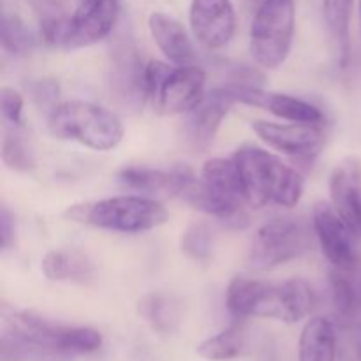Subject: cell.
<instances>
[{
    "mask_svg": "<svg viewBox=\"0 0 361 361\" xmlns=\"http://www.w3.org/2000/svg\"><path fill=\"white\" fill-rule=\"evenodd\" d=\"M41 270L53 282H85L94 275V263L78 250H49L41 259Z\"/></svg>",
    "mask_w": 361,
    "mask_h": 361,
    "instance_id": "20",
    "label": "cell"
},
{
    "mask_svg": "<svg viewBox=\"0 0 361 361\" xmlns=\"http://www.w3.org/2000/svg\"><path fill=\"white\" fill-rule=\"evenodd\" d=\"M337 360L335 326L326 317H312L303 326L298 342V361Z\"/></svg>",
    "mask_w": 361,
    "mask_h": 361,
    "instance_id": "19",
    "label": "cell"
},
{
    "mask_svg": "<svg viewBox=\"0 0 361 361\" xmlns=\"http://www.w3.org/2000/svg\"><path fill=\"white\" fill-rule=\"evenodd\" d=\"M49 133L97 152H108L123 140V123L102 106L88 101H66L48 115Z\"/></svg>",
    "mask_w": 361,
    "mask_h": 361,
    "instance_id": "5",
    "label": "cell"
},
{
    "mask_svg": "<svg viewBox=\"0 0 361 361\" xmlns=\"http://www.w3.org/2000/svg\"><path fill=\"white\" fill-rule=\"evenodd\" d=\"M360 28H361V0H360Z\"/></svg>",
    "mask_w": 361,
    "mask_h": 361,
    "instance_id": "36",
    "label": "cell"
},
{
    "mask_svg": "<svg viewBox=\"0 0 361 361\" xmlns=\"http://www.w3.org/2000/svg\"><path fill=\"white\" fill-rule=\"evenodd\" d=\"M229 312L235 317L298 323L314 307V291L303 279L277 282L235 277L226 295Z\"/></svg>",
    "mask_w": 361,
    "mask_h": 361,
    "instance_id": "1",
    "label": "cell"
},
{
    "mask_svg": "<svg viewBox=\"0 0 361 361\" xmlns=\"http://www.w3.org/2000/svg\"><path fill=\"white\" fill-rule=\"evenodd\" d=\"M14 217L6 207L0 210V236H2V250H7L14 242Z\"/></svg>",
    "mask_w": 361,
    "mask_h": 361,
    "instance_id": "33",
    "label": "cell"
},
{
    "mask_svg": "<svg viewBox=\"0 0 361 361\" xmlns=\"http://www.w3.org/2000/svg\"><path fill=\"white\" fill-rule=\"evenodd\" d=\"M242 2H243V7H245L249 13L254 14L261 6H263L264 0H242Z\"/></svg>",
    "mask_w": 361,
    "mask_h": 361,
    "instance_id": "34",
    "label": "cell"
},
{
    "mask_svg": "<svg viewBox=\"0 0 361 361\" xmlns=\"http://www.w3.org/2000/svg\"><path fill=\"white\" fill-rule=\"evenodd\" d=\"M2 46L11 55H27L34 46V37L23 21L7 13L2 18Z\"/></svg>",
    "mask_w": 361,
    "mask_h": 361,
    "instance_id": "29",
    "label": "cell"
},
{
    "mask_svg": "<svg viewBox=\"0 0 361 361\" xmlns=\"http://www.w3.org/2000/svg\"><path fill=\"white\" fill-rule=\"evenodd\" d=\"M252 130L264 145L298 161H312L326 140L321 126L316 123H275L256 120L252 122Z\"/></svg>",
    "mask_w": 361,
    "mask_h": 361,
    "instance_id": "10",
    "label": "cell"
},
{
    "mask_svg": "<svg viewBox=\"0 0 361 361\" xmlns=\"http://www.w3.org/2000/svg\"><path fill=\"white\" fill-rule=\"evenodd\" d=\"M173 67L161 60H150L143 69V97L147 101L154 102L159 90L162 88L164 81L171 74Z\"/></svg>",
    "mask_w": 361,
    "mask_h": 361,
    "instance_id": "30",
    "label": "cell"
},
{
    "mask_svg": "<svg viewBox=\"0 0 361 361\" xmlns=\"http://www.w3.org/2000/svg\"><path fill=\"white\" fill-rule=\"evenodd\" d=\"M118 0H80L69 18L66 49L88 48L108 37L118 20Z\"/></svg>",
    "mask_w": 361,
    "mask_h": 361,
    "instance_id": "11",
    "label": "cell"
},
{
    "mask_svg": "<svg viewBox=\"0 0 361 361\" xmlns=\"http://www.w3.org/2000/svg\"><path fill=\"white\" fill-rule=\"evenodd\" d=\"M192 35L208 49H221L231 42L236 13L231 0H192L189 9Z\"/></svg>",
    "mask_w": 361,
    "mask_h": 361,
    "instance_id": "13",
    "label": "cell"
},
{
    "mask_svg": "<svg viewBox=\"0 0 361 361\" xmlns=\"http://www.w3.org/2000/svg\"><path fill=\"white\" fill-rule=\"evenodd\" d=\"M310 249V233L300 219L279 217L261 226L254 235L247 263L268 271L303 256Z\"/></svg>",
    "mask_w": 361,
    "mask_h": 361,
    "instance_id": "7",
    "label": "cell"
},
{
    "mask_svg": "<svg viewBox=\"0 0 361 361\" xmlns=\"http://www.w3.org/2000/svg\"><path fill=\"white\" fill-rule=\"evenodd\" d=\"M113 87L122 97H140L143 94V69L133 46H122L113 62Z\"/></svg>",
    "mask_w": 361,
    "mask_h": 361,
    "instance_id": "24",
    "label": "cell"
},
{
    "mask_svg": "<svg viewBox=\"0 0 361 361\" xmlns=\"http://www.w3.org/2000/svg\"><path fill=\"white\" fill-rule=\"evenodd\" d=\"M32 97L37 102L39 108L48 109V115L59 106V85L53 80H41L35 81L30 88Z\"/></svg>",
    "mask_w": 361,
    "mask_h": 361,
    "instance_id": "32",
    "label": "cell"
},
{
    "mask_svg": "<svg viewBox=\"0 0 361 361\" xmlns=\"http://www.w3.org/2000/svg\"><path fill=\"white\" fill-rule=\"evenodd\" d=\"M120 185L130 190L145 194L148 197L154 196H180L190 180L194 178L189 168H150V166H129L120 169L118 175Z\"/></svg>",
    "mask_w": 361,
    "mask_h": 361,
    "instance_id": "16",
    "label": "cell"
},
{
    "mask_svg": "<svg viewBox=\"0 0 361 361\" xmlns=\"http://www.w3.org/2000/svg\"><path fill=\"white\" fill-rule=\"evenodd\" d=\"M204 85L207 74L201 67L194 63L173 67L152 106L162 116L185 115L203 102Z\"/></svg>",
    "mask_w": 361,
    "mask_h": 361,
    "instance_id": "12",
    "label": "cell"
},
{
    "mask_svg": "<svg viewBox=\"0 0 361 361\" xmlns=\"http://www.w3.org/2000/svg\"><path fill=\"white\" fill-rule=\"evenodd\" d=\"M23 95L18 90L9 87H4L0 90V108H2V116L7 123L16 129L23 126Z\"/></svg>",
    "mask_w": 361,
    "mask_h": 361,
    "instance_id": "31",
    "label": "cell"
},
{
    "mask_svg": "<svg viewBox=\"0 0 361 361\" xmlns=\"http://www.w3.org/2000/svg\"><path fill=\"white\" fill-rule=\"evenodd\" d=\"M355 0H323V18L337 51L338 66L345 67L351 56V18Z\"/></svg>",
    "mask_w": 361,
    "mask_h": 361,
    "instance_id": "21",
    "label": "cell"
},
{
    "mask_svg": "<svg viewBox=\"0 0 361 361\" xmlns=\"http://www.w3.org/2000/svg\"><path fill=\"white\" fill-rule=\"evenodd\" d=\"M331 298L337 314L345 319L356 316L361 305V288H356L348 277V271L335 270L330 275Z\"/></svg>",
    "mask_w": 361,
    "mask_h": 361,
    "instance_id": "26",
    "label": "cell"
},
{
    "mask_svg": "<svg viewBox=\"0 0 361 361\" xmlns=\"http://www.w3.org/2000/svg\"><path fill=\"white\" fill-rule=\"evenodd\" d=\"M312 228L316 238L326 259L334 264L335 270L355 271L358 264V252H356L355 240L358 236L353 233L344 222V219L337 214L331 203L319 201L312 208Z\"/></svg>",
    "mask_w": 361,
    "mask_h": 361,
    "instance_id": "9",
    "label": "cell"
},
{
    "mask_svg": "<svg viewBox=\"0 0 361 361\" xmlns=\"http://www.w3.org/2000/svg\"><path fill=\"white\" fill-rule=\"evenodd\" d=\"M180 196L190 207L210 215V217L217 219L219 222H222L228 228L242 229L245 226H249V215L243 210V204L245 203L219 192L217 189L208 185L203 178H196L194 176Z\"/></svg>",
    "mask_w": 361,
    "mask_h": 361,
    "instance_id": "17",
    "label": "cell"
},
{
    "mask_svg": "<svg viewBox=\"0 0 361 361\" xmlns=\"http://www.w3.org/2000/svg\"><path fill=\"white\" fill-rule=\"evenodd\" d=\"M148 30L157 48L164 53L169 62L176 66H189L194 62L196 51L192 41L185 27L176 18L155 11L148 18Z\"/></svg>",
    "mask_w": 361,
    "mask_h": 361,
    "instance_id": "18",
    "label": "cell"
},
{
    "mask_svg": "<svg viewBox=\"0 0 361 361\" xmlns=\"http://www.w3.org/2000/svg\"><path fill=\"white\" fill-rule=\"evenodd\" d=\"M67 221L116 233H145L166 224L168 210L155 197L115 196L78 203L63 212Z\"/></svg>",
    "mask_w": 361,
    "mask_h": 361,
    "instance_id": "4",
    "label": "cell"
},
{
    "mask_svg": "<svg viewBox=\"0 0 361 361\" xmlns=\"http://www.w3.org/2000/svg\"><path fill=\"white\" fill-rule=\"evenodd\" d=\"M353 338H355L356 353H358V356L361 358V323L355 326V335H353Z\"/></svg>",
    "mask_w": 361,
    "mask_h": 361,
    "instance_id": "35",
    "label": "cell"
},
{
    "mask_svg": "<svg viewBox=\"0 0 361 361\" xmlns=\"http://www.w3.org/2000/svg\"><path fill=\"white\" fill-rule=\"evenodd\" d=\"M214 231L204 222H192L185 228L180 238V249L194 261H208L214 254Z\"/></svg>",
    "mask_w": 361,
    "mask_h": 361,
    "instance_id": "27",
    "label": "cell"
},
{
    "mask_svg": "<svg viewBox=\"0 0 361 361\" xmlns=\"http://www.w3.org/2000/svg\"><path fill=\"white\" fill-rule=\"evenodd\" d=\"M137 312L161 335H171L180 324V303L173 296L150 293L137 303Z\"/></svg>",
    "mask_w": 361,
    "mask_h": 361,
    "instance_id": "22",
    "label": "cell"
},
{
    "mask_svg": "<svg viewBox=\"0 0 361 361\" xmlns=\"http://www.w3.org/2000/svg\"><path fill=\"white\" fill-rule=\"evenodd\" d=\"M221 88L226 95L240 104L254 106V108L267 109L271 115L284 118L288 122L295 123H316L321 126L324 120L323 113L312 102H307L303 99L295 97V95L279 94V92H267L256 85L249 83H236L231 81L228 85H222Z\"/></svg>",
    "mask_w": 361,
    "mask_h": 361,
    "instance_id": "8",
    "label": "cell"
},
{
    "mask_svg": "<svg viewBox=\"0 0 361 361\" xmlns=\"http://www.w3.org/2000/svg\"><path fill=\"white\" fill-rule=\"evenodd\" d=\"M231 106L233 101L219 87L204 95L200 106L185 113L182 133L187 147L192 152H207L214 145L222 120Z\"/></svg>",
    "mask_w": 361,
    "mask_h": 361,
    "instance_id": "14",
    "label": "cell"
},
{
    "mask_svg": "<svg viewBox=\"0 0 361 361\" xmlns=\"http://www.w3.org/2000/svg\"><path fill=\"white\" fill-rule=\"evenodd\" d=\"M296 30L295 0H264L250 25V53L261 67L277 69L293 48Z\"/></svg>",
    "mask_w": 361,
    "mask_h": 361,
    "instance_id": "6",
    "label": "cell"
},
{
    "mask_svg": "<svg viewBox=\"0 0 361 361\" xmlns=\"http://www.w3.org/2000/svg\"><path fill=\"white\" fill-rule=\"evenodd\" d=\"M243 349H245V334L240 326H231L201 342L197 355L208 361H229L238 358Z\"/></svg>",
    "mask_w": 361,
    "mask_h": 361,
    "instance_id": "25",
    "label": "cell"
},
{
    "mask_svg": "<svg viewBox=\"0 0 361 361\" xmlns=\"http://www.w3.org/2000/svg\"><path fill=\"white\" fill-rule=\"evenodd\" d=\"M201 178L208 183L210 187L217 189L219 192L226 194V196L238 200L247 204L245 197V187H243L242 173H240L238 164L235 159H210L204 162L203 169H201Z\"/></svg>",
    "mask_w": 361,
    "mask_h": 361,
    "instance_id": "23",
    "label": "cell"
},
{
    "mask_svg": "<svg viewBox=\"0 0 361 361\" xmlns=\"http://www.w3.org/2000/svg\"><path fill=\"white\" fill-rule=\"evenodd\" d=\"M101 345L102 335L94 328L60 324L32 310L13 314L4 335V348L21 355L73 358L92 355Z\"/></svg>",
    "mask_w": 361,
    "mask_h": 361,
    "instance_id": "2",
    "label": "cell"
},
{
    "mask_svg": "<svg viewBox=\"0 0 361 361\" xmlns=\"http://www.w3.org/2000/svg\"><path fill=\"white\" fill-rule=\"evenodd\" d=\"M2 162L18 173H27L35 168V159L30 148L20 134L11 130H6L2 137Z\"/></svg>",
    "mask_w": 361,
    "mask_h": 361,
    "instance_id": "28",
    "label": "cell"
},
{
    "mask_svg": "<svg viewBox=\"0 0 361 361\" xmlns=\"http://www.w3.org/2000/svg\"><path fill=\"white\" fill-rule=\"evenodd\" d=\"M330 200L331 207L361 238V162L356 157H345L334 168Z\"/></svg>",
    "mask_w": 361,
    "mask_h": 361,
    "instance_id": "15",
    "label": "cell"
},
{
    "mask_svg": "<svg viewBox=\"0 0 361 361\" xmlns=\"http://www.w3.org/2000/svg\"><path fill=\"white\" fill-rule=\"evenodd\" d=\"M233 159L238 164L245 187L247 204L263 208L274 203L293 208L303 196V178L279 155L257 147H242Z\"/></svg>",
    "mask_w": 361,
    "mask_h": 361,
    "instance_id": "3",
    "label": "cell"
}]
</instances>
